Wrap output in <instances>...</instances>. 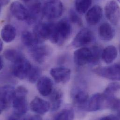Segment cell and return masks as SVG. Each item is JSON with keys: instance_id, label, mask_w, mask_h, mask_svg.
Here are the masks:
<instances>
[{"instance_id": "obj_40", "label": "cell", "mask_w": 120, "mask_h": 120, "mask_svg": "<svg viewBox=\"0 0 120 120\" xmlns=\"http://www.w3.org/2000/svg\"><path fill=\"white\" fill-rule=\"evenodd\" d=\"M119 52H120V44H119Z\"/></svg>"}, {"instance_id": "obj_24", "label": "cell", "mask_w": 120, "mask_h": 120, "mask_svg": "<svg viewBox=\"0 0 120 120\" xmlns=\"http://www.w3.org/2000/svg\"><path fill=\"white\" fill-rule=\"evenodd\" d=\"M21 41L22 44L30 49L39 44L34 34L28 31H24L21 34Z\"/></svg>"}, {"instance_id": "obj_9", "label": "cell", "mask_w": 120, "mask_h": 120, "mask_svg": "<svg viewBox=\"0 0 120 120\" xmlns=\"http://www.w3.org/2000/svg\"><path fill=\"white\" fill-rule=\"evenodd\" d=\"M15 89L13 86L10 85H6L0 88V113L8 108L12 103Z\"/></svg>"}, {"instance_id": "obj_41", "label": "cell", "mask_w": 120, "mask_h": 120, "mask_svg": "<svg viewBox=\"0 0 120 120\" xmlns=\"http://www.w3.org/2000/svg\"><path fill=\"white\" fill-rule=\"evenodd\" d=\"M117 1H118V2H119L120 3V0H117Z\"/></svg>"}, {"instance_id": "obj_8", "label": "cell", "mask_w": 120, "mask_h": 120, "mask_svg": "<svg viewBox=\"0 0 120 120\" xmlns=\"http://www.w3.org/2000/svg\"><path fill=\"white\" fill-rule=\"evenodd\" d=\"M94 39L93 32L88 28H84L74 37L71 45L75 48L83 47L91 43Z\"/></svg>"}, {"instance_id": "obj_35", "label": "cell", "mask_w": 120, "mask_h": 120, "mask_svg": "<svg viewBox=\"0 0 120 120\" xmlns=\"http://www.w3.org/2000/svg\"><path fill=\"white\" fill-rule=\"evenodd\" d=\"M10 1V0H0V7L2 8L4 6L7 5Z\"/></svg>"}, {"instance_id": "obj_22", "label": "cell", "mask_w": 120, "mask_h": 120, "mask_svg": "<svg viewBox=\"0 0 120 120\" xmlns=\"http://www.w3.org/2000/svg\"><path fill=\"white\" fill-rule=\"evenodd\" d=\"M118 52L116 48L113 45H109L103 50L101 59L107 64L112 63L117 57Z\"/></svg>"}, {"instance_id": "obj_18", "label": "cell", "mask_w": 120, "mask_h": 120, "mask_svg": "<svg viewBox=\"0 0 120 120\" xmlns=\"http://www.w3.org/2000/svg\"><path fill=\"white\" fill-rule=\"evenodd\" d=\"M37 86L39 93L44 96L50 95L53 91V81L47 76L40 77L37 81Z\"/></svg>"}, {"instance_id": "obj_30", "label": "cell", "mask_w": 120, "mask_h": 120, "mask_svg": "<svg viewBox=\"0 0 120 120\" xmlns=\"http://www.w3.org/2000/svg\"><path fill=\"white\" fill-rule=\"evenodd\" d=\"M41 73V70L38 67L32 66L28 76L29 81L31 83L37 82L40 78Z\"/></svg>"}, {"instance_id": "obj_14", "label": "cell", "mask_w": 120, "mask_h": 120, "mask_svg": "<svg viewBox=\"0 0 120 120\" xmlns=\"http://www.w3.org/2000/svg\"><path fill=\"white\" fill-rule=\"evenodd\" d=\"M50 74L56 83H65L70 79L71 71L65 67H55L51 70Z\"/></svg>"}, {"instance_id": "obj_11", "label": "cell", "mask_w": 120, "mask_h": 120, "mask_svg": "<svg viewBox=\"0 0 120 120\" xmlns=\"http://www.w3.org/2000/svg\"><path fill=\"white\" fill-rule=\"evenodd\" d=\"M92 59L91 49L86 47H81L76 50L73 53L74 63L78 66H83L90 63Z\"/></svg>"}, {"instance_id": "obj_19", "label": "cell", "mask_w": 120, "mask_h": 120, "mask_svg": "<svg viewBox=\"0 0 120 120\" xmlns=\"http://www.w3.org/2000/svg\"><path fill=\"white\" fill-rule=\"evenodd\" d=\"M28 9L29 15L26 21L28 23L32 24L39 20L41 14H43V7L40 2L36 1L31 4Z\"/></svg>"}, {"instance_id": "obj_6", "label": "cell", "mask_w": 120, "mask_h": 120, "mask_svg": "<svg viewBox=\"0 0 120 120\" xmlns=\"http://www.w3.org/2000/svg\"><path fill=\"white\" fill-rule=\"evenodd\" d=\"M31 66L29 61L23 57L13 63L12 72L17 78L23 79L28 77Z\"/></svg>"}, {"instance_id": "obj_4", "label": "cell", "mask_w": 120, "mask_h": 120, "mask_svg": "<svg viewBox=\"0 0 120 120\" xmlns=\"http://www.w3.org/2000/svg\"><path fill=\"white\" fill-rule=\"evenodd\" d=\"M97 75L114 81L120 80V64H115L109 66L98 67L94 69Z\"/></svg>"}, {"instance_id": "obj_20", "label": "cell", "mask_w": 120, "mask_h": 120, "mask_svg": "<svg viewBox=\"0 0 120 120\" xmlns=\"http://www.w3.org/2000/svg\"><path fill=\"white\" fill-rule=\"evenodd\" d=\"M99 33L102 40L105 41H109L114 38L115 35V30L110 24L104 22L100 26Z\"/></svg>"}, {"instance_id": "obj_1", "label": "cell", "mask_w": 120, "mask_h": 120, "mask_svg": "<svg viewBox=\"0 0 120 120\" xmlns=\"http://www.w3.org/2000/svg\"><path fill=\"white\" fill-rule=\"evenodd\" d=\"M71 27L69 22L64 19L55 23L53 31L49 40L53 44L63 45L70 36Z\"/></svg>"}, {"instance_id": "obj_16", "label": "cell", "mask_w": 120, "mask_h": 120, "mask_svg": "<svg viewBox=\"0 0 120 120\" xmlns=\"http://www.w3.org/2000/svg\"><path fill=\"white\" fill-rule=\"evenodd\" d=\"M10 10L13 15L19 21H26L29 15L28 9L19 1H15L10 5Z\"/></svg>"}, {"instance_id": "obj_31", "label": "cell", "mask_w": 120, "mask_h": 120, "mask_svg": "<svg viewBox=\"0 0 120 120\" xmlns=\"http://www.w3.org/2000/svg\"><path fill=\"white\" fill-rule=\"evenodd\" d=\"M106 108L110 109L114 111H119L120 110V99L115 96L105 99Z\"/></svg>"}, {"instance_id": "obj_26", "label": "cell", "mask_w": 120, "mask_h": 120, "mask_svg": "<svg viewBox=\"0 0 120 120\" xmlns=\"http://www.w3.org/2000/svg\"><path fill=\"white\" fill-rule=\"evenodd\" d=\"M3 55L6 60L13 63L24 57L23 54L18 51L12 49H8L5 50Z\"/></svg>"}, {"instance_id": "obj_27", "label": "cell", "mask_w": 120, "mask_h": 120, "mask_svg": "<svg viewBox=\"0 0 120 120\" xmlns=\"http://www.w3.org/2000/svg\"><path fill=\"white\" fill-rule=\"evenodd\" d=\"M74 113L73 109L71 108H67L62 110L53 118L54 120H73Z\"/></svg>"}, {"instance_id": "obj_13", "label": "cell", "mask_w": 120, "mask_h": 120, "mask_svg": "<svg viewBox=\"0 0 120 120\" xmlns=\"http://www.w3.org/2000/svg\"><path fill=\"white\" fill-rule=\"evenodd\" d=\"M31 110L38 115L43 116L46 114L51 108L50 104L38 97H36L30 104Z\"/></svg>"}, {"instance_id": "obj_25", "label": "cell", "mask_w": 120, "mask_h": 120, "mask_svg": "<svg viewBox=\"0 0 120 120\" xmlns=\"http://www.w3.org/2000/svg\"><path fill=\"white\" fill-rule=\"evenodd\" d=\"M92 3V0H76L75 2L76 11L79 14H84L89 9Z\"/></svg>"}, {"instance_id": "obj_10", "label": "cell", "mask_w": 120, "mask_h": 120, "mask_svg": "<svg viewBox=\"0 0 120 120\" xmlns=\"http://www.w3.org/2000/svg\"><path fill=\"white\" fill-rule=\"evenodd\" d=\"M104 108H106L105 98L103 94L98 93L89 99L85 109L87 111L94 112Z\"/></svg>"}, {"instance_id": "obj_38", "label": "cell", "mask_w": 120, "mask_h": 120, "mask_svg": "<svg viewBox=\"0 0 120 120\" xmlns=\"http://www.w3.org/2000/svg\"><path fill=\"white\" fill-rule=\"evenodd\" d=\"M117 116V117L119 119H120V110L118 111V113L117 114V115L116 116Z\"/></svg>"}, {"instance_id": "obj_15", "label": "cell", "mask_w": 120, "mask_h": 120, "mask_svg": "<svg viewBox=\"0 0 120 120\" xmlns=\"http://www.w3.org/2000/svg\"><path fill=\"white\" fill-rule=\"evenodd\" d=\"M71 98L73 103L75 105L84 109L89 100L87 93L79 87L75 88L72 90Z\"/></svg>"}, {"instance_id": "obj_3", "label": "cell", "mask_w": 120, "mask_h": 120, "mask_svg": "<svg viewBox=\"0 0 120 120\" xmlns=\"http://www.w3.org/2000/svg\"><path fill=\"white\" fill-rule=\"evenodd\" d=\"M63 8L60 0H50L43 7V15L49 19L58 18L63 13Z\"/></svg>"}, {"instance_id": "obj_32", "label": "cell", "mask_w": 120, "mask_h": 120, "mask_svg": "<svg viewBox=\"0 0 120 120\" xmlns=\"http://www.w3.org/2000/svg\"><path fill=\"white\" fill-rule=\"evenodd\" d=\"M69 16L70 21L72 23H76L79 25H81L82 24V22L81 18L73 10H71L70 12Z\"/></svg>"}, {"instance_id": "obj_17", "label": "cell", "mask_w": 120, "mask_h": 120, "mask_svg": "<svg viewBox=\"0 0 120 120\" xmlns=\"http://www.w3.org/2000/svg\"><path fill=\"white\" fill-rule=\"evenodd\" d=\"M102 9L99 5H95L89 9L86 13V20L90 25H95L98 23L102 17Z\"/></svg>"}, {"instance_id": "obj_21", "label": "cell", "mask_w": 120, "mask_h": 120, "mask_svg": "<svg viewBox=\"0 0 120 120\" xmlns=\"http://www.w3.org/2000/svg\"><path fill=\"white\" fill-rule=\"evenodd\" d=\"M16 30L11 24L5 25L1 31V38L3 41L9 43L12 42L16 37Z\"/></svg>"}, {"instance_id": "obj_23", "label": "cell", "mask_w": 120, "mask_h": 120, "mask_svg": "<svg viewBox=\"0 0 120 120\" xmlns=\"http://www.w3.org/2000/svg\"><path fill=\"white\" fill-rule=\"evenodd\" d=\"M50 95L52 111H56L61 106L63 101V93L60 90L57 89L53 90Z\"/></svg>"}, {"instance_id": "obj_12", "label": "cell", "mask_w": 120, "mask_h": 120, "mask_svg": "<svg viewBox=\"0 0 120 120\" xmlns=\"http://www.w3.org/2000/svg\"><path fill=\"white\" fill-rule=\"evenodd\" d=\"M39 43L29 49L33 60L39 64H42L49 55L50 51L47 46L41 45Z\"/></svg>"}, {"instance_id": "obj_39", "label": "cell", "mask_w": 120, "mask_h": 120, "mask_svg": "<svg viewBox=\"0 0 120 120\" xmlns=\"http://www.w3.org/2000/svg\"><path fill=\"white\" fill-rule=\"evenodd\" d=\"M22 0L24 2H28L30 1L31 0Z\"/></svg>"}, {"instance_id": "obj_33", "label": "cell", "mask_w": 120, "mask_h": 120, "mask_svg": "<svg viewBox=\"0 0 120 120\" xmlns=\"http://www.w3.org/2000/svg\"><path fill=\"white\" fill-rule=\"evenodd\" d=\"M101 120H119L118 118L116 116H114L113 115L107 116H104L100 119Z\"/></svg>"}, {"instance_id": "obj_5", "label": "cell", "mask_w": 120, "mask_h": 120, "mask_svg": "<svg viewBox=\"0 0 120 120\" xmlns=\"http://www.w3.org/2000/svg\"><path fill=\"white\" fill-rule=\"evenodd\" d=\"M54 24L52 22L40 23L34 27L33 34L39 43L50 39Z\"/></svg>"}, {"instance_id": "obj_2", "label": "cell", "mask_w": 120, "mask_h": 120, "mask_svg": "<svg viewBox=\"0 0 120 120\" xmlns=\"http://www.w3.org/2000/svg\"><path fill=\"white\" fill-rule=\"evenodd\" d=\"M27 89L23 86H18L15 92V95L12 102L14 113L21 117L25 115L28 110V105L26 96Z\"/></svg>"}, {"instance_id": "obj_34", "label": "cell", "mask_w": 120, "mask_h": 120, "mask_svg": "<svg viewBox=\"0 0 120 120\" xmlns=\"http://www.w3.org/2000/svg\"><path fill=\"white\" fill-rule=\"evenodd\" d=\"M22 119L24 120H41L42 118L38 116H29Z\"/></svg>"}, {"instance_id": "obj_7", "label": "cell", "mask_w": 120, "mask_h": 120, "mask_svg": "<svg viewBox=\"0 0 120 120\" xmlns=\"http://www.w3.org/2000/svg\"><path fill=\"white\" fill-rule=\"evenodd\" d=\"M105 15L109 22L117 25L120 21V8L117 2L114 0L109 1L105 7Z\"/></svg>"}, {"instance_id": "obj_37", "label": "cell", "mask_w": 120, "mask_h": 120, "mask_svg": "<svg viewBox=\"0 0 120 120\" xmlns=\"http://www.w3.org/2000/svg\"><path fill=\"white\" fill-rule=\"evenodd\" d=\"M3 42H2V40H0V51L1 52L3 50Z\"/></svg>"}, {"instance_id": "obj_28", "label": "cell", "mask_w": 120, "mask_h": 120, "mask_svg": "<svg viewBox=\"0 0 120 120\" xmlns=\"http://www.w3.org/2000/svg\"><path fill=\"white\" fill-rule=\"evenodd\" d=\"M120 90V84L118 82L110 83L102 94L105 99L115 96V94Z\"/></svg>"}, {"instance_id": "obj_29", "label": "cell", "mask_w": 120, "mask_h": 120, "mask_svg": "<svg viewBox=\"0 0 120 120\" xmlns=\"http://www.w3.org/2000/svg\"><path fill=\"white\" fill-rule=\"evenodd\" d=\"M90 49L92 52V59L90 63L94 65L97 64L100 62L101 59L103 50L98 45H94Z\"/></svg>"}, {"instance_id": "obj_36", "label": "cell", "mask_w": 120, "mask_h": 120, "mask_svg": "<svg viewBox=\"0 0 120 120\" xmlns=\"http://www.w3.org/2000/svg\"><path fill=\"white\" fill-rule=\"evenodd\" d=\"M4 67V61L2 57L0 58V70H2Z\"/></svg>"}]
</instances>
